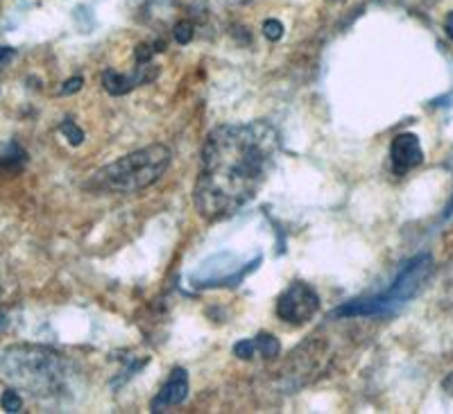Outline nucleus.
<instances>
[{
	"mask_svg": "<svg viewBox=\"0 0 453 414\" xmlns=\"http://www.w3.org/2000/svg\"><path fill=\"white\" fill-rule=\"evenodd\" d=\"M279 152V132L266 120L213 129L195 181V206L202 218L225 220L250 204L275 170Z\"/></svg>",
	"mask_w": 453,
	"mask_h": 414,
	"instance_id": "f257e3e1",
	"label": "nucleus"
},
{
	"mask_svg": "<svg viewBox=\"0 0 453 414\" xmlns=\"http://www.w3.org/2000/svg\"><path fill=\"white\" fill-rule=\"evenodd\" d=\"M68 367L59 353L41 347H14L3 358L7 378L34 396L62 394L68 385Z\"/></svg>",
	"mask_w": 453,
	"mask_h": 414,
	"instance_id": "f03ea898",
	"label": "nucleus"
},
{
	"mask_svg": "<svg viewBox=\"0 0 453 414\" xmlns=\"http://www.w3.org/2000/svg\"><path fill=\"white\" fill-rule=\"evenodd\" d=\"M168 166L170 150L166 145H150L98 170L87 181V188L98 193H136L155 184Z\"/></svg>",
	"mask_w": 453,
	"mask_h": 414,
	"instance_id": "7ed1b4c3",
	"label": "nucleus"
},
{
	"mask_svg": "<svg viewBox=\"0 0 453 414\" xmlns=\"http://www.w3.org/2000/svg\"><path fill=\"white\" fill-rule=\"evenodd\" d=\"M431 270V256H420L410 263L404 272L399 274V279L392 283V288L388 292H383L379 297L372 299H361L345 304L336 310L338 317H372V315H386L390 310L399 308L401 304L415 295L420 290L422 281L426 279V274Z\"/></svg>",
	"mask_w": 453,
	"mask_h": 414,
	"instance_id": "20e7f679",
	"label": "nucleus"
},
{
	"mask_svg": "<svg viewBox=\"0 0 453 414\" xmlns=\"http://www.w3.org/2000/svg\"><path fill=\"white\" fill-rule=\"evenodd\" d=\"M261 258L256 256L252 263H241L236 261L234 254H220L213 256L211 261L202 263L200 270L191 274V281L195 288H225V286H236L245 279V274H250Z\"/></svg>",
	"mask_w": 453,
	"mask_h": 414,
	"instance_id": "39448f33",
	"label": "nucleus"
},
{
	"mask_svg": "<svg viewBox=\"0 0 453 414\" xmlns=\"http://www.w3.org/2000/svg\"><path fill=\"white\" fill-rule=\"evenodd\" d=\"M320 310V295L309 283L295 281L281 295L277 304V315L288 324H306Z\"/></svg>",
	"mask_w": 453,
	"mask_h": 414,
	"instance_id": "423d86ee",
	"label": "nucleus"
},
{
	"mask_svg": "<svg viewBox=\"0 0 453 414\" xmlns=\"http://www.w3.org/2000/svg\"><path fill=\"white\" fill-rule=\"evenodd\" d=\"M390 159H392V168H395L397 175H406L408 170L417 168L424 161L420 138L415 134H399L395 141H392Z\"/></svg>",
	"mask_w": 453,
	"mask_h": 414,
	"instance_id": "0eeeda50",
	"label": "nucleus"
},
{
	"mask_svg": "<svg viewBox=\"0 0 453 414\" xmlns=\"http://www.w3.org/2000/svg\"><path fill=\"white\" fill-rule=\"evenodd\" d=\"M188 396V374L182 367L173 369V374L161 387V392L157 394V399L152 401V412H166L168 408L184 403Z\"/></svg>",
	"mask_w": 453,
	"mask_h": 414,
	"instance_id": "6e6552de",
	"label": "nucleus"
},
{
	"mask_svg": "<svg viewBox=\"0 0 453 414\" xmlns=\"http://www.w3.org/2000/svg\"><path fill=\"white\" fill-rule=\"evenodd\" d=\"M281 351V344L275 335L270 333H261L256 335L252 340H241L234 347V356H238L241 360H252L254 356H261V358H277Z\"/></svg>",
	"mask_w": 453,
	"mask_h": 414,
	"instance_id": "1a4fd4ad",
	"label": "nucleus"
},
{
	"mask_svg": "<svg viewBox=\"0 0 453 414\" xmlns=\"http://www.w3.org/2000/svg\"><path fill=\"white\" fill-rule=\"evenodd\" d=\"M25 161H28V154L21 148L19 143H3L0 145V172L3 175H16V172H21Z\"/></svg>",
	"mask_w": 453,
	"mask_h": 414,
	"instance_id": "9d476101",
	"label": "nucleus"
},
{
	"mask_svg": "<svg viewBox=\"0 0 453 414\" xmlns=\"http://www.w3.org/2000/svg\"><path fill=\"white\" fill-rule=\"evenodd\" d=\"M59 132H62V134L68 138V143L75 145V148H78V145H82V141H84V132H82L78 125L73 123V120H66V123L59 125Z\"/></svg>",
	"mask_w": 453,
	"mask_h": 414,
	"instance_id": "9b49d317",
	"label": "nucleus"
},
{
	"mask_svg": "<svg viewBox=\"0 0 453 414\" xmlns=\"http://www.w3.org/2000/svg\"><path fill=\"white\" fill-rule=\"evenodd\" d=\"M0 403H3V410L5 412H21L23 408V399L19 396V392L16 390H5L3 392V399H0Z\"/></svg>",
	"mask_w": 453,
	"mask_h": 414,
	"instance_id": "f8f14e48",
	"label": "nucleus"
},
{
	"mask_svg": "<svg viewBox=\"0 0 453 414\" xmlns=\"http://www.w3.org/2000/svg\"><path fill=\"white\" fill-rule=\"evenodd\" d=\"M193 32L195 30H193V23L191 21H179L175 25V41L184 46V43H188V41L193 39Z\"/></svg>",
	"mask_w": 453,
	"mask_h": 414,
	"instance_id": "ddd939ff",
	"label": "nucleus"
},
{
	"mask_svg": "<svg viewBox=\"0 0 453 414\" xmlns=\"http://www.w3.org/2000/svg\"><path fill=\"white\" fill-rule=\"evenodd\" d=\"M263 34H266V39H270V41H279L281 37H284V25L275 19H270V21L263 23Z\"/></svg>",
	"mask_w": 453,
	"mask_h": 414,
	"instance_id": "4468645a",
	"label": "nucleus"
},
{
	"mask_svg": "<svg viewBox=\"0 0 453 414\" xmlns=\"http://www.w3.org/2000/svg\"><path fill=\"white\" fill-rule=\"evenodd\" d=\"M152 53H155V48L145 46V43H141V46H136V50H134L136 64H148V62H152Z\"/></svg>",
	"mask_w": 453,
	"mask_h": 414,
	"instance_id": "2eb2a0df",
	"label": "nucleus"
},
{
	"mask_svg": "<svg viewBox=\"0 0 453 414\" xmlns=\"http://www.w3.org/2000/svg\"><path fill=\"white\" fill-rule=\"evenodd\" d=\"M82 84H84L82 77H71V80H68V82L62 86V96H71V93L80 91V89H82Z\"/></svg>",
	"mask_w": 453,
	"mask_h": 414,
	"instance_id": "dca6fc26",
	"label": "nucleus"
},
{
	"mask_svg": "<svg viewBox=\"0 0 453 414\" xmlns=\"http://www.w3.org/2000/svg\"><path fill=\"white\" fill-rule=\"evenodd\" d=\"M14 57H16V50L14 48H7V46L0 48V73L5 71V66L10 64Z\"/></svg>",
	"mask_w": 453,
	"mask_h": 414,
	"instance_id": "f3484780",
	"label": "nucleus"
},
{
	"mask_svg": "<svg viewBox=\"0 0 453 414\" xmlns=\"http://www.w3.org/2000/svg\"><path fill=\"white\" fill-rule=\"evenodd\" d=\"M444 30H447V34L453 39V12L447 16V21H444Z\"/></svg>",
	"mask_w": 453,
	"mask_h": 414,
	"instance_id": "a211bd4d",
	"label": "nucleus"
},
{
	"mask_svg": "<svg viewBox=\"0 0 453 414\" xmlns=\"http://www.w3.org/2000/svg\"><path fill=\"white\" fill-rule=\"evenodd\" d=\"M449 215H453V204H451V209H449V213H447V218H449Z\"/></svg>",
	"mask_w": 453,
	"mask_h": 414,
	"instance_id": "6ab92c4d",
	"label": "nucleus"
}]
</instances>
